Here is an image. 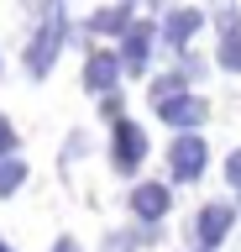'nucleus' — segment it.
<instances>
[{"label":"nucleus","instance_id":"1","mask_svg":"<svg viewBox=\"0 0 241 252\" xmlns=\"http://www.w3.org/2000/svg\"><path fill=\"white\" fill-rule=\"evenodd\" d=\"M63 37H68V16H63V5H53L48 21L37 27V37L27 42V58H21L32 79H42L53 63H58V53H63Z\"/></svg>","mask_w":241,"mask_h":252},{"label":"nucleus","instance_id":"2","mask_svg":"<svg viewBox=\"0 0 241 252\" xmlns=\"http://www.w3.org/2000/svg\"><path fill=\"white\" fill-rule=\"evenodd\" d=\"M142 158H147V131L136 121H115V131H110V168L115 173H136Z\"/></svg>","mask_w":241,"mask_h":252},{"label":"nucleus","instance_id":"3","mask_svg":"<svg viewBox=\"0 0 241 252\" xmlns=\"http://www.w3.org/2000/svg\"><path fill=\"white\" fill-rule=\"evenodd\" d=\"M205 163H210V147H205L199 131H194V137H178L173 147H168V168H173L178 184H194V179L205 173Z\"/></svg>","mask_w":241,"mask_h":252},{"label":"nucleus","instance_id":"4","mask_svg":"<svg viewBox=\"0 0 241 252\" xmlns=\"http://www.w3.org/2000/svg\"><path fill=\"white\" fill-rule=\"evenodd\" d=\"M231 226H236V210L231 205H205L199 216H194V242H199V252H215L231 236Z\"/></svg>","mask_w":241,"mask_h":252},{"label":"nucleus","instance_id":"5","mask_svg":"<svg viewBox=\"0 0 241 252\" xmlns=\"http://www.w3.org/2000/svg\"><path fill=\"white\" fill-rule=\"evenodd\" d=\"M126 74V68H121V53H110V47H105V53H89V58H84V90L89 94H100V100H105V94H115V79Z\"/></svg>","mask_w":241,"mask_h":252},{"label":"nucleus","instance_id":"6","mask_svg":"<svg viewBox=\"0 0 241 252\" xmlns=\"http://www.w3.org/2000/svg\"><path fill=\"white\" fill-rule=\"evenodd\" d=\"M158 116H162L168 126H178V137H194V126H205L210 105L199 100V94H189V90H184V94H173V100H162V105H158Z\"/></svg>","mask_w":241,"mask_h":252},{"label":"nucleus","instance_id":"7","mask_svg":"<svg viewBox=\"0 0 241 252\" xmlns=\"http://www.w3.org/2000/svg\"><path fill=\"white\" fill-rule=\"evenodd\" d=\"M168 205H173L168 184H152V179H142V184L131 189V210H136V226H162Z\"/></svg>","mask_w":241,"mask_h":252},{"label":"nucleus","instance_id":"8","mask_svg":"<svg viewBox=\"0 0 241 252\" xmlns=\"http://www.w3.org/2000/svg\"><path fill=\"white\" fill-rule=\"evenodd\" d=\"M152 37H158L152 21H136V27L121 37V68H126V74H142V68H147V58H152Z\"/></svg>","mask_w":241,"mask_h":252},{"label":"nucleus","instance_id":"9","mask_svg":"<svg viewBox=\"0 0 241 252\" xmlns=\"http://www.w3.org/2000/svg\"><path fill=\"white\" fill-rule=\"evenodd\" d=\"M205 27V11H189V5H178V11L162 16V42H173L178 53H189V37Z\"/></svg>","mask_w":241,"mask_h":252},{"label":"nucleus","instance_id":"10","mask_svg":"<svg viewBox=\"0 0 241 252\" xmlns=\"http://www.w3.org/2000/svg\"><path fill=\"white\" fill-rule=\"evenodd\" d=\"M131 27H136V5H131V0H121V5H105V11L89 16V32H95V37H126Z\"/></svg>","mask_w":241,"mask_h":252},{"label":"nucleus","instance_id":"11","mask_svg":"<svg viewBox=\"0 0 241 252\" xmlns=\"http://www.w3.org/2000/svg\"><path fill=\"white\" fill-rule=\"evenodd\" d=\"M21 184H27V163H21V158H5V163H0V200H11Z\"/></svg>","mask_w":241,"mask_h":252},{"label":"nucleus","instance_id":"12","mask_svg":"<svg viewBox=\"0 0 241 252\" xmlns=\"http://www.w3.org/2000/svg\"><path fill=\"white\" fill-rule=\"evenodd\" d=\"M220 68L241 74V32H236V37H220Z\"/></svg>","mask_w":241,"mask_h":252},{"label":"nucleus","instance_id":"13","mask_svg":"<svg viewBox=\"0 0 241 252\" xmlns=\"http://www.w3.org/2000/svg\"><path fill=\"white\" fill-rule=\"evenodd\" d=\"M131 247H142V236H136V231H115L110 242H105V252H131Z\"/></svg>","mask_w":241,"mask_h":252},{"label":"nucleus","instance_id":"14","mask_svg":"<svg viewBox=\"0 0 241 252\" xmlns=\"http://www.w3.org/2000/svg\"><path fill=\"white\" fill-rule=\"evenodd\" d=\"M89 153V137H84V131H74V137H68V147H63V163H74V158H84Z\"/></svg>","mask_w":241,"mask_h":252},{"label":"nucleus","instance_id":"15","mask_svg":"<svg viewBox=\"0 0 241 252\" xmlns=\"http://www.w3.org/2000/svg\"><path fill=\"white\" fill-rule=\"evenodd\" d=\"M11 147H16V126L5 121V116H0V163L11 158Z\"/></svg>","mask_w":241,"mask_h":252},{"label":"nucleus","instance_id":"16","mask_svg":"<svg viewBox=\"0 0 241 252\" xmlns=\"http://www.w3.org/2000/svg\"><path fill=\"white\" fill-rule=\"evenodd\" d=\"M225 184H231V189H241V147L225 158Z\"/></svg>","mask_w":241,"mask_h":252},{"label":"nucleus","instance_id":"17","mask_svg":"<svg viewBox=\"0 0 241 252\" xmlns=\"http://www.w3.org/2000/svg\"><path fill=\"white\" fill-rule=\"evenodd\" d=\"M178 74H184V79H199V74H205V58H194V53H184V63H178Z\"/></svg>","mask_w":241,"mask_h":252},{"label":"nucleus","instance_id":"18","mask_svg":"<svg viewBox=\"0 0 241 252\" xmlns=\"http://www.w3.org/2000/svg\"><path fill=\"white\" fill-rule=\"evenodd\" d=\"M100 110H105L110 121H126V116H121V90H115V94H105V100H100Z\"/></svg>","mask_w":241,"mask_h":252},{"label":"nucleus","instance_id":"19","mask_svg":"<svg viewBox=\"0 0 241 252\" xmlns=\"http://www.w3.org/2000/svg\"><path fill=\"white\" fill-rule=\"evenodd\" d=\"M53 252H84V247L74 242V236H58V242H53Z\"/></svg>","mask_w":241,"mask_h":252},{"label":"nucleus","instance_id":"20","mask_svg":"<svg viewBox=\"0 0 241 252\" xmlns=\"http://www.w3.org/2000/svg\"><path fill=\"white\" fill-rule=\"evenodd\" d=\"M0 252H11V242H5V236H0Z\"/></svg>","mask_w":241,"mask_h":252}]
</instances>
